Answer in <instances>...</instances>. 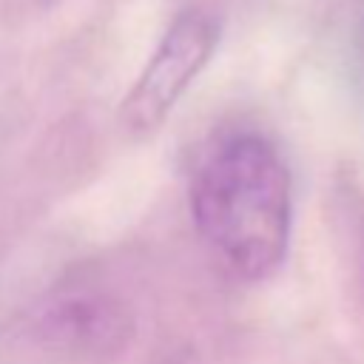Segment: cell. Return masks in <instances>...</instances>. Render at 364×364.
<instances>
[{
    "mask_svg": "<svg viewBox=\"0 0 364 364\" xmlns=\"http://www.w3.org/2000/svg\"><path fill=\"white\" fill-rule=\"evenodd\" d=\"M191 219L239 279L273 276L287 256L293 225V182L282 154L259 134L225 139L196 168Z\"/></svg>",
    "mask_w": 364,
    "mask_h": 364,
    "instance_id": "cell-1",
    "label": "cell"
},
{
    "mask_svg": "<svg viewBox=\"0 0 364 364\" xmlns=\"http://www.w3.org/2000/svg\"><path fill=\"white\" fill-rule=\"evenodd\" d=\"M216 43H219V20L213 14L193 9L182 11L156 43L134 88L125 94L119 105L122 128L134 136H145L156 131L168 119L179 97L193 85V80L210 63Z\"/></svg>",
    "mask_w": 364,
    "mask_h": 364,
    "instance_id": "cell-2",
    "label": "cell"
},
{
    "mask_svg": "<svg viewBox=\"0 0 364 364\" xmlns=\"http://www.w3.org/2000/svg\"><path fill=\"white\" fill-rule=\"evenodd\" d=\"M37 336L74 364H114L131 350L136 324L128 304L111 293H71L43 310Z\"/></svg>",
    "mask_w": 364,
    "mask_h": 364,
    "instance_id": "cell-3",
    "label": "cell"
}]
</instances>
